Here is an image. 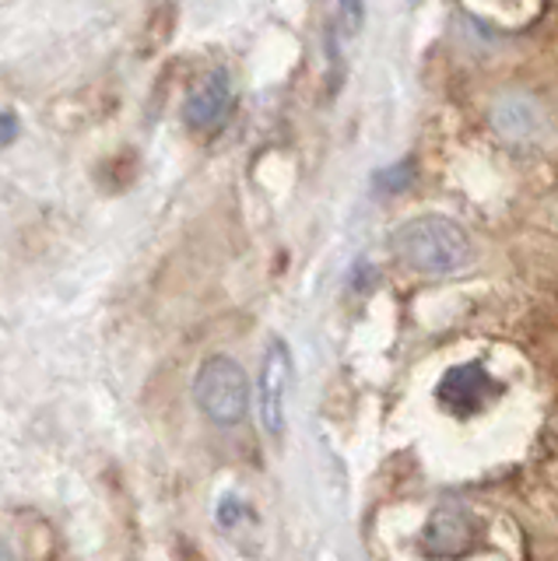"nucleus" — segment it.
<instances>
[{
	"instance_id": "obj_6",
	"label": "nucleus",
	"mask_w": 558,
	"mask_h": 561,
	"mask_svg": "<svg viewBox=\"0 0 558 561\" xmlns=\"http://www.w3.org/2000/svg\"><path fill=\"white\" fill-rule=\"evenodd\" d=\"M475 516L460 505H440L425 523L422 548L429 558H460L475 543Z\"/></svg>"
},
{
	"instance_id": "obj_5",
	"label": "nucleus",
	"mask_w": 558,
	"mask_h": 561,
	"mask_svg": "<svg viewBox=\"0 0 558 561\" xmlns=\"http://www.w3.org/2000/svg\"><path fill=\"white\" fill-rule=\"evenodd\" d=\"M499 393V382L488 376V368L470 362V365H457L440 379L435 386V397L449 411V414H475L488 397Z\"/></svg>"
},
{
	"instance_id": "obj_1",
	"label": "nucleus",
	"mask_w": 558,
	"mask_h": 561,
	"mask_svg": "<svg viewBox=\"0 0 558 561\" xmlns=\"http://www.w3.org/2000/svg\"><path fill=\"white\" fill-rule=\"evenodd\" d=\"M394 253L418 274H457L470 260V239L446 215H418L394 232Z\"/></svg>"
},
{
	"instance_id": "obj_8",
	"label": "nucleus",
	"mask_w": 558,
	"mask_h": 561,
	"mask_svg": "<svg viewBox=\"0 0 558 561\" xmlns=\"http://www.w3.org/2000/svg\"><path fill=\"white\" fill-rule=\"evenodd\" d=\"M411 183H414V162H411V158H408V162H400V165L376 172V190L379 193H405Z\"/></svg>"
},
{
	"instance_id": "obj_2",
	"label": "nucleus",
	"mask_w": 558,
	"mask_h": 561,
	"mask_svg": "<svg viewBox=\"0 0 558 561\" xmlns=\"http://www.w3.org/2000/svg\"><path fill=\"white\" fill-rule=\"evenodd\" d=\"M194 400L212 425L232 428L250 411V379L229 355H212L194 376Z\"/></svg>"
},
{
	"instance_id": "obj_3",
	"label": "nucleus",
	"mask_w": 558,
	"mask_h": 561,
	"mask_svg": "<svg viewBox=\"0 0 558 561\" xmlns=\"http://www.w3.org/2000/svg\"><path fill=\"white\" fill-rule=\"evenodd\" d=\"M292 379H295L292 347L282 337L267 341L264 362H260V376H257V414L264 432L274 438L285 432V403L292 393Z\"/></svg>"
},
{
	"instance_id": "obj_11",
	"label": "nucleus",
	"mask_w": 558,
	"mask_h": 561,
	"mask_svg": "<svg viewBox=\"0 0 558 561\" xmlns=\"http://www.w3.org/2000/svg\"><path fill=\"white\" fill-rule=\"evenodd\" d=\"M239 516H242V505H239L236 499H225V502H221V513H218V523H221V526H236Z\"/></svg>"
},
{
	"instance_id": "obj_12",
	"label": "nucleus",
	"mask_w": 558,
	"mask_h": 561,
	"mask_svg": "<svg viewBox=\"0 0 558 561\" xmlns=\"http://www.w3.org/2000/svg\"><path fill=\"white\" fill-rule=\"evenodd\" d=\"M8 554H11V551L4 548V543H0V558H8Z\"/></svg>"
},
{
	"instance_id": "obj_7",
	"label": "nucleus",
	"mask_w": 558,
	"mask_h": 561,
	"mask_svg": "<svg viewBox=\"0 0 558 561\" xmlns=\"http://www.w3.org/2000/svg\"><path fill=\"white\" fill-rule=\"evenodd\" d=\"M460 8L475 18L478 25L523 32L545 14V0H460Z\"/></svg>"
},
{
	"instance_id": "obj_4",
	"label": "nucleus",
	"mask_w": 558,
	"mask_h": 561,
	"mask_svg": "<svg viewBox=\"0 0 558 561\" xmlns=\"http://www.w3.org/2000/svg\"><path fill=\"white\" fill-rule=\"evenodd\" d=\"M232 110V75L225 67H215L194 92L186 95L183 102V119L190 130L197 134H212L218 130L225 116Z\"/></svg>"
},
{
	"instance_id": "obj_10",
	"label": "nucleus",
	"mask_w": 558,
	"mask_h": 561,
	"mask_svg": "<svg viewBox=\"0 0 558 561\" xmlns=\"http://www.w3.org/2000/svg\"><path fill=\"white\" fill-rule=\"evenodd\" d=\"M19 116L14 113H0V148H8V145H14L19 140Z\"/></svg>"
},
{
	"instance_id": "obj_9",
	"label": "nucleus",
	"mask_w": 558,
	"mask_h": 561,
	"mask_svg": "<svg viewBox=\"0 0 558 561\" xmlns=\"http://www.w3.org/2000/svg\"><path fill=\"white\" fill-rule=\"evenodd\" d=\"M338 22L348 39H355L365 25V0H338Z\"/></svg>"
}]
</instances>
